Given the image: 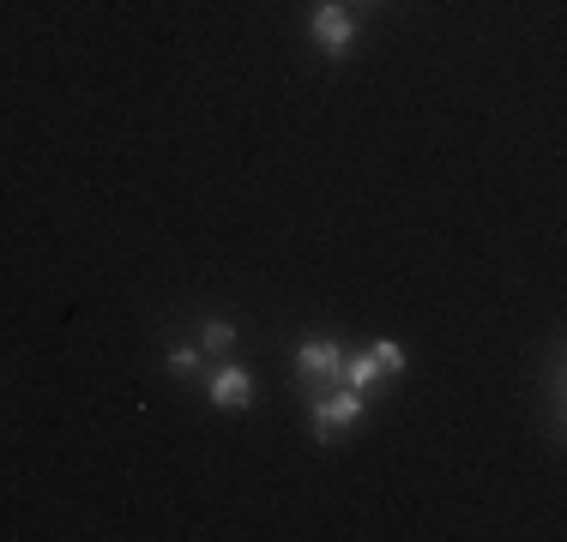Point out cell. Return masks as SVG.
I'll list each match as a JSON object with an SVG mask.
<instances>
[{"label":"cell","instance_id":"8","mask_svg":"<svg viewBox=\"0 0 567 542\" xmlns=\"http://www.w3.org/2000/svg\"><path fill=\"white\" fill-rule=\"evenodd\" d=\"M374 356H381V368H386V374H399V368H404V350H399V344H386V337L374 344Z\"/></svg>","mask_w":567,"mask_h":542},{"label":"cell","instance_id":"5","mask_svg":"<svg viewBox=\"0 0 567 542\" xmlns=\"http://www.w3.org/2000/svg\"><path fill=\"white\" fill-rule=\"evenodd\" d=\"M381 374H386V368H381V356H374V350H369V356H350V362H344V386L362 392V398L381 386Z\"/></svg>","mask_w":567,"mask_h":542},{"label":"cell","instance_id":"2","mask_svg":"<svg viewBox=\"0 0 567 542\" xmlns=\"http://www.w3.org/2000/svg\"><path fill=\"white\" fill-rule=\"evenodd\" d=\"M362 416V392H350V386H332V392H320L315 398V440H339V434L350 428Z\"/></svg>","mask_w":567,"mask_h":542},{"label":"cell","instance_id":"6","mask_svg":"<svg viewBox=\"0 0 567 542\" xmlns=\"http://www.w3.org/2000/svg\"><path fill=\"white\" fill-rule=\"evenodd\" d=\"M199 344H206L212 356H229V350H236V325H229V320H206V332H199Z\"/></svg>","mask_w":567,"mask_h":542},{"label":"cell","instance_id":"1","mask_svg":"<svg viewBox=\"0 0 567 542\" xmlns=\"http://www.w3.org/2000/svg\"><path fill=\"white\" fill-rule=\"evenodd\" d=\"M296 374H302V386L332 392V386L344 379V350L327 344V337H308V344L296 350Z\"/></svg>","mask_w":567,"mask_h":542},{"label":"cell","instance_id":"4","mask_svg":"<svg viewBox=\"0 0 567 542\" xmlns=\"http://www.w3.org/2000/svg\"><path fill=\"white\" fill-rule=\"evenodd\" d=\"M212 404H218V410H248L254 404V374L248 368H218L212 374Z\"/></svg>","mask_w":567,"mask_h":542},{"label":"cell","instance_id":"7","mask_svg":"<svg viewBox=\"0 0 567 542\" xmlns=\"http://www.w3.org/2000/svg\"><path fill=\"white\" fill-rule=\"evenodd\" d=\"M169 374H182V379H187V374H199V350H194V344L169 350Z\"/></svg>","mask_w":567,"mask_h":542},{"label":"cell","instance_id":"3","mask_svg":"<svg viewBox=\"0 0 567 542\" xmlns=\"http://www.w3.org/2000/svg\"><path fill=\"white\" fill-rule=\"evenodd\" d=\"M308 31H315V43L327 49V54H344L350 49V37H357V24H350V12L344 7H315V19H308Z\"/></svg>","mask_w":567,"mask_h":542}]
</instances>
